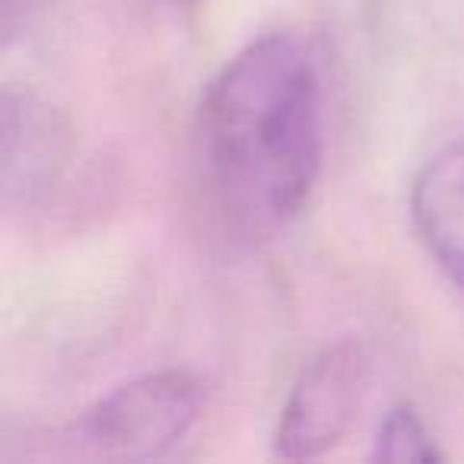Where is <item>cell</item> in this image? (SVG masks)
Listing matches in <instances>:
<instances>
[{
    "label": "cell",
    "instance_id": "6da1fadb",
    "mask_svg": "<svg viewBox=\"0 0 464 464\" xmlns=\"http://www.w3.org/2000/svg\"><path fill=\"white\" fill-rule=\"evenodd\" d=\"M322 77L299 35L267 33L236 52L198 109L207 200L236 239L277 236L322 175Z\"/></svg>",
    "mask_w": 464,
    "mask_h": 464
},
{
    "label": "cell",
    "instance_id": "7a4b0ae2",
    "mask_svg": "<svg viewBox=\"0 0 464 464\" xmlns=\"http://www.w3.org/2000/svg\"><path fill=\"white\" fill-rule=\"evenodd\" d=\"M200 404L204 388L188 369H160L92 401L64 430V442L83 458L153 461L194 430Z\"/></svg>",
    "mask_w": 464,
    "mask_h": 464
},
{
    "label": "cell",
    "instance_id": "3957f363",
    "mask_svg": "<svg viewBox=\"0 0 464 464\" xmlns=\"http://www.w3.org/2000/svg\"><path fill=\"white\" fill-rule=\"evenodd\" d=\"M372 375L366 343H328L296 375L274 430V451L290 461H312L328 455L353 430Z\"/></svg>",
    "mask_w": 464,
    "mask_h": 464
},
{
    "label": "cell",
    "instance_id": "277c9868",
    "mask_svg": "<svg viewBox=\"0 0 464 464\" xmlns=\"http://www.w3.org/2000/svg\"><path fill=\"white\" fill-rule=\"evenodd\" d=\"M411 219L439 271L464 293V140L436 150L413 175Z\"/></svg>",
    "mask_w": 464,
    "mask_h": 464
},
{
    "label": "cell",
    "instance_id": "5b68a950",
    "mask_svg": "<svg viewBox=\"0 0 464 464\" xmlns=\"http://www.w3.org/2000/svg\"><path fill=\"white\" fill-rule=\"evenodd\" d=\"M369 458L392 464H436L445 461V451L411 404H394L375 426Z\"/></svg>",
    "mask_w": 464,
    "mask_h": 464
},
{
    "label": "cell",
    "instance_id": "8992f818",
    "mask_svg": "<svg viewBox=\"0 0 464 464\" xmlns=\"http://www.w3.org/2000/svg\"><path fill=\"white\" fill-rule=\"evenodd\" d=\"M175 4H185V7H194V4H200V0H175Z\"/></svg>",
    "mask_w": 464,
    "mask_h": 464
}]
</instances>
